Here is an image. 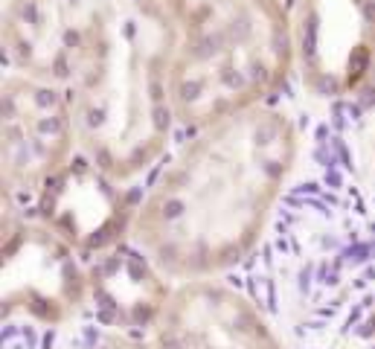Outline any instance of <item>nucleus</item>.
<instances>
[{
	"label": "nucleus",
	"instance_id": "obj_1",
	"mask_svg": "<svg viewBox=\"0 0 375 349\" xmlns=\"http://www.w3.org/2000/svg\"><path fill=\"white\" fill-rule=\"evenodd\" d=\"M172 55L163 0L4 4V67L67 93L79 158L114 186L137 181L172 149Z\"/></svg>",
	"mask_w": 375,
	"mask_h": 349
},
{
	"label": "nucleus",
	"instance_id": "obj_2",
	"mask_svg": "<svg viewBox=\"0 0 375 349\" xmlns=\"http://www.w3.org/2000/svg\"><path fill=\"white\" fill-rule=\"evenodd\" d=\"M300 146L294 116L271 102L189 128L128 212L134 254L169 285L224 277L268 233Z\"/></svg>",
	"mask_w": 375,
	"mask_h": 349
},
{
	"label": "nucleus",
	"instance_id": "obj_3",
	"mask_svg": "<svg viewBox=\"0 0 375 349\" xmlns=\"http://www.w3.org/2000/svg\"><path fill=\"white\" fill-rule=\"evenodd\" d=\"M175 24L177 128H198L271 96L297 70L285 0H163Z\"/></svg>",
	"mask_w": 375,
	"mask_h": 349
},
{
	"label": "nucleus",
	"instance_id": "obj_4",
	"mask_svg": "<svg viewBox=\"0 0 375 349\" xmlns=\"http://www.w3.org/2000/svg\"><path fill=\"white\" fill-rule=\"evenodd\" d=\"M4 204H38L79 160L67 93L35 76L4 70Z\"/></svg>",
	"mask_w": 375,
	"mask_h": 349
},
{
	"label": "nucleus",
	"instance_id": "obj_5",
	"mask_svg": "<svg viewBox=\"0 0 375 349\" xmlns=\"http://www.w3.org/2000/svg\"><path fill=\"white\" fill-rule=\"evenodd\" d=\"M149 329L154 349H285L256 303L221 277L166 285Z\"/></svg>",
	"mask_w": 375,
	"mask_h": 349
},
{
	"label": "nucleus",
	"instance_id": "obj_6",
	"mask_svg": "<svg viewBox=\"0 0 375 349\" xmlns=\"http://www.w3.org/2000/svg\"><path fill=\"white\" fill-rule=\"evenodd\" d=\"M85 349H154V343H151V338L143 341V338H137V335L120 332V329H111V332H105L102 338H96Z\"/></svg>",
	"mask_w": 375,
	"mask_h": 349
},
{
	"label": "nucleus",
	"instance_id": "obj_7",
	"mask_svg": "<svg viewBox=\"0 0 375 349\" xmlns=\"http://www.w3.org/2000/svg\"><path fill=\"white\" fill-rule=\"evenodd\" d=\"M369 166H372V174H375V120H372V128H369Z\"/></svg>",
	"mask_w": 375,
	"mask_h": 349
}]
</instances>
